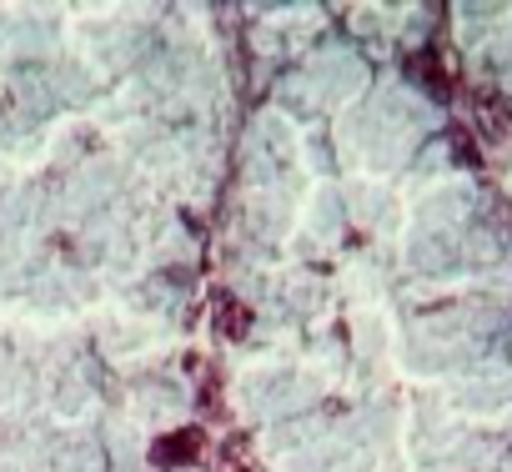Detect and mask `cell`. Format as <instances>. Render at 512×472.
<instances>
[{
  "instance_id": "1",
  "label": "cell",
  "mask_w": 512,
  "mask_h": 472,
  "mask_svg": "<svg viewBox=\"0 0 512 472\" xmlns=\"http://www.w3.org/2000/svg\"><path fill=\"white\" fill-rule=\"evenodd\" d=\"M206 452H211V442H206L201 427H176V432L156 437L151 462H156V467H191V462H201Z\"/></svg>"
},
{
  "instance_id": "2",
  "label": "cell",
  "mask_w": 512,
  "mask_h": 472,
  "mask_svg": "<svg viewBox=\"0 0 512 472\" xmlns=\"http://www.w3.org/2000/svg\"><path fill=\"white\" fill-rule=\"evenodd\" d=\"M472 121H477V131H482L487 141H502L507 126H512V101H507L502 91L482 86V91H472Z\"/></svg>"
},
{
  "instance_id": "3",
  "label": "cell",
  "mask_w": 512,
  "mask_h": 472,
  "mask_svg": "<svg viewBox=\"0 0 512 472\" xmlns=\"http://www.w3.org/2000/svg\"><path fill=\"white\" fill-rule=\"evenodd\" d=\"M407 71L422 81V91L427 96H437V101H447L452 96V71H447V61H442V51H417V56H407Z\"/></svg>"
},
{
  "instance_id": "4",
  "label": "cell",
  "mask_w": 512,
  "mask_h": 472,
  "mask_svg": "<svg viewBox=\"0 0 512 472\" xmlns=\"http://www.w3.org/2000/svg\"><path fill=\"white\" fill-rule=\"evenodd\" d=\"M216 332L231 337V342L246 337V332H251V307H241L231 292H221V297H216Z\"/></svg>"
},
{
  "instance_id": "5",
  "label": "cell",
  "mask_w": 512,
  "mask_h": 472,
  "mask_svg": "<svg viewBox=\"0 0 512 472\" xmlns=\"http://www.w3.org/2000/svg\"><path fill=\"white\" fill-rule=\"evenodd\" d=\"M246 462H251V437L246 432H231L216 447V472H246Z\"/></svg>"
}]
</instances>
